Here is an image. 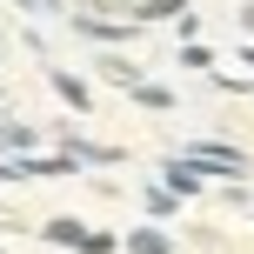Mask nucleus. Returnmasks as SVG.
Returning a JSON list of instances; mask_svg holds the SVG:
<instances>
[{
  "mask_svg": "<svg viewBox=\"0 0 254 254\" xmlns=\"http://www.w3.org/2000/svg\"><path fill=\"white\" fill-rule=\"evenodd\" d=\"M40 241H54V248H74V254H114V248H121L107 228H87L80 214H47V221H40Z\"/></svg>",
  "mask_w": 254,
  "mask_h": 254,
  "instance_id": "f257e3e1",
  "label": "nucleus"
},
{
  "mask_svg": "<svg viewBox=\"0 0 254 254\" xmlns=\"http://www.w3.org/2000/svg\"><path fill=\"white\" fill-rule=\"evenodd\" d=\"M181 154H188L207 181H248V154L228 147V140H194V147H181Z\"/></svg>",
  "mask_w": 254,
  "mask_h": 254,
  "instance_id": "f03ea898",
  "label": "nucleus"
},
{
  "mask_svg": "<svg viewBox=\"0 0 254 254\" xmlns=\"http://www.w3.org/2000/svg\"><path fill=\"white\" fill-rule=\"evenodd\" d=\"M161 188H174L181 201H194V194L207 188V174H201V167L188 161V154H167V161H161Z\"/></svg>",
  "mask_w": 254,
  "mask_h": 254,
  "instance_id": "7ed1b4c3",
  "label": "nucleus"
},
{
  "mask_svg": "<svg viewBox=\"0 0 254 254\" xmlns=\"http://www.w3.org/2000/svg\"><path fill=\"white\" fill-rule=\"evenodd\" d=\"M61 147L74 154L80 167H121V161H127L121 147H107V140H87V134H61Z\"/></svg>",
  "mask_w": 254,
  "mask_h": 254,
  "instance_id": "20e7f679",
  "label": "nucleus"
},
{
  "mask_svg": "<svg viewBox=\"0 0 254 254\" xmlns=\"http://www.w3.org/2000/svg\"><path fill=\"white\" fill-rule=\"evenodd\" d=\"M74 34H80V40H101V47H121L134 27H127V20H94V13H74Z\"/></svg>",
  "mask_w": 254,
  "mask_h": 254,
  "instance_id": "39448f33",
  "label": "nucleus"
},
{
  "mask_svg": "<svg viewBox=\"0 0 254 254\" xmlns=\"http://www.w3.org/2000/svg\"><path fill=\"white\" fill-rule=\"evenodd\" d=\"M121 254H174V241H167V228H161V221H140V228L121 241Z\"/></svg>",
  "mask_w": 254,
  "mask_h": 254,
  "instance_id": "423d86ee",
  "label": "nucleus"
},
{
  "mask_svg": "<svg viewBox=\"0 0 254 254\" xmlns=\"http://www.w3.org/2000/svg\"><path fill=\"white\" fill-rule=\"evenodd\" d=\"M47 80H54V94H61L74 114H87V107H94V94H87V80H80V74H67V67H47Z\"/></svg>",
  "mask_w": 254,
  "mask_h": 254,
  "instance_id": "0eeeda50",
  "label": "nucleus"
},
{
  "mask_svg": "<svg viewBox=\"0 0 254 254\" xmlns=\"http://www.w3.org/2000/svg\"><path fill=\"white\" fill-rule=\"evenodd\" d=\"M140 207H147V221H174V214H181V194L154 181V188H140Z\"/></svg>",
  "mask_w": 254,
  "mask_h": 254,
  "instance_id": "6e6552de",
  "label": "nucleus"
},
{
  "mask_svg": "<svg viewBox=\"0 0 254 254\" xmlns=\"http://www.w3.org/2000/svg\"><path fill=\"white\" fill-rule=\"evenodd\" d=\"M34 140H40V127H27V121H0V154H34Z\"/></svg>",
  "mask_w": 254,
  "mask_h": 254,
  "instance_id": "1a4fd4ad",
  "label": "nucleus"
},
{
  "mask_svg": "<svg viewBox=\"0 0 254 254\" xmlns=\"http://www.w3.org/2000/svg\"><path fill=\"white\" fill-rule=\"evenodd\" d=\"M147 114H174V87H161V80H140V87H127Z\"/></svg>",
  "mask_w": 254,
  "mask_h": 254,
  "instance_id": "9d476101",
  "label": "nucleus"
},
{
  "mask_svg": "<svg viewBox=\"0 0 254 254\" xmlns=\"http://www.w3.org/2000/svg\"><path fill=\"white\" fill-rule=\"evenodd\" d=\"M101 74L114 87H140V61H127V54H101Z\"/></svg>",
  "mask_w": 254,
  "mask_h": 254,
  "instance_id": "9b49d317",
  "label": "nucleus"
},
{
  "mask_svg": "<svg viewBox=\"0 0 254 254\" xmlns=\"http://www.w3.org/2000/svg\"><path fill=\"white\" fill-rule=\"evenodd\" d=\"M188 0H127V13L134 20H167V13H181Z\"/></svg>",
  "mask_w": 254,
  "mask_h": 254,
  "instance_id": "f8f14e48",
  "label": "nucleus"
},
{
  "mask_svg": "<svg viewBox=\"0 0 254 254\" xmlns=\"http://www.w3.org/2000/svg\"><path fill=\"white\" fill-rule=\"evenodd\" d=\"M181 67H194V74H207V67H214V54H207L201 40H188V47H181Z\"/></svg>",
  "mask_w": 254,
  "mask_h": 254,
  "instance_id": "ddd939ff",
  "label": "nucleus"
},
{
  "mask_svg": "<svg viewBox=\"0 0 254 254\" xmlns=\"http://www.w3.org/2000/svg\"><path fill=\"white\" fill-rule=\"evenodd\" d=\"M27 13H61V0H20Z\"/></svg>",
  "mask_w": 254,
  "mask_h": 254,
  "instance_id": "4468645a",
  "label": "nucleus"
},
{
  "mask_svg": "<svg viewBox=\"0 0 254 254\" xmlns=\"http://www.w3.org/2000/svg\"><path fill=\"white\" fill-rule=\"evenodd\" d=\"M241 61H248V74H254V40H248V47H241Z\"/></svg>",
  "mask_w": 254,
  "mask_h": 254,
  "instance_id": "2eb2a0df",
  "label": "nucleus"
},
{
  "mask_svg": "<svg viewBox=\"0 0 254 254\" xmlns=\"http://www.w3.org/2000/svg\"><path fill=\"white\" fill-rule=\"evenodd\" d=\"M241 27H248V34H254V7H241Z\"/></svg>",
  "mask_w": 254,
  "mask_h": 254,
  "instance_id": "dca6fc26",
  "label": "nucleus"
},
{
  "mask_svg": "<svg viewBox=\"0 0 254 254\" xmlns=\"http://www.w3.org/2000/svg\"><path fill=\"white\" fill-rule=\"evenodd\" d=\"M0 228H27V221H7V214H0Z\"/></svg>",
  "mask_w": 254,
  "mask_h": 254,
  "instance_id": "f3484780",
  "label": "nucleus"
}]
</instances>
